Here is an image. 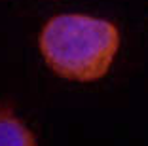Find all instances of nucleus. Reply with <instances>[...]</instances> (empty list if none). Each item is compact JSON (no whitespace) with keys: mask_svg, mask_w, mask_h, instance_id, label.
<instances>
[{"mask_svg":"<svg viewBox=\"0 0 148 146\" xmlns=\"http://www.w3.org/2000/svg\"><path fill=\"white\" fill-rule=\"evenodd\" d=\"M38 44L55 74L74 82H95L108 72L120 47V32L105 19L63 13L46 23Z\"/></svg>","mask_w":148,"mask_h":146,"instance_id":"nucleus-1","label":"nucleus"},{"mask_svg":"<svg viewBox=\"0 0 148 146\" xmlns=\"http://www.w3.org/2000/svg\"><path fill=\"white\" fill-rule=\"evenodd\" d=\"M0 146H36V138L8 108H0Z\"/></svg>","mask_w":148,"mask_h":146,"instance_id":"nucleus-2","label":"nucleus"}]
</instances>
